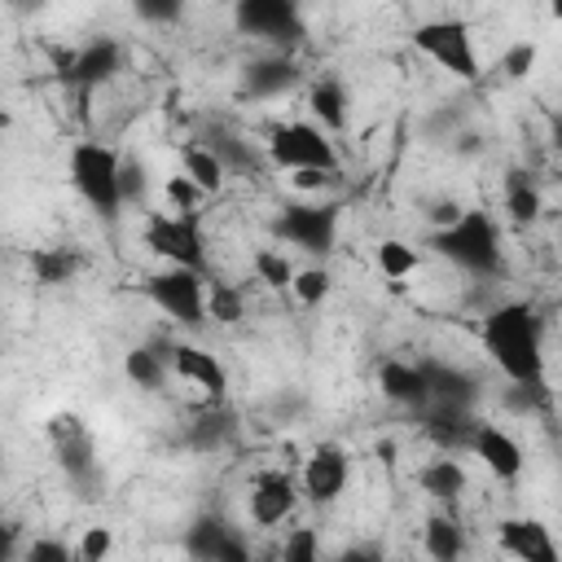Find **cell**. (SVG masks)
Wrapping results in <instances>:
<instances>
[{
    "label": "cell",
    "instance_id": "6da1fadb",
    "mask_svg": "<svg viewBox=\"0 0 562 562\" xmlns=\"http://www.w3.org/2000/svg\"><path fill=\"white\" fill-rule=\"evenodd\" d=\"M479 342L509 386H544V316L527 299L492 303L479 321Z\"/></svg>",
    "mask_w": 562,
    "mask_h": 562
},
{
    "label": "cell",
    "instance_id": "7a4b0ae2",
    "mask_svg": "<svg viewBox=\"0 0 562 562\" xmlns=\"http://www.w3.org/2000/svg\"><path fill=\"white\" fill-rule=\"evenodd\" d=\"M430 250L439 259H448L452 268L470 272V277H501L505 268V233L501 220L483 206H461L448 224L430 228Z\"/></svg>",
    "mask_w": 562,
    "mask_h": 562
},
{
    "label": "cell",
    "instance_id": "3957f363",
    "mask_svg": "<svg viewBox=\"0 0 562 562\" xmlns=\"http://www.w3.org/2000/svg\"><path fill=\"white\" fill-rule=\"evenodd\" d=\"M119 167H123V154L110 140H75L70 154H66V176H70L75 193L101 220H119L123 215Z\"/></svg>",
    "mask_w": 562,
    "mask_h": 562
},
{
    "label": "cell",
    "instance_id": "277c9868",
    "mask_svg": "<svg viewBox=\"0 0 562 562\" xmlns=\"http://www.w3.org/2000/svg\"><path fill=\"white\" fill-rule=\"evenodd\" d=\"M263 158H268V167H281V171H329V176H338V167H342V154H338L334 136L312 119L272 123L268 136H263Z\"/></svg>",
    "mask_w": 562,
    "mask_h": 562
},
{
    "label": "cell",
    "instance_id": "5b68a950",
    "mask_svg": "<svg viewBox=\"0 0 562 562\" xmlns=\"http://www.w3.org/2000/svg\"><path fill=\"white\" fill-rule=\"evenodd\" d=\"M338 228H342V206L325 202V198H294L272 215V237L299 255H312V259L334 255Z\"/></svg>",
    "mask_w": 562,
    "mask_h": 562
},
{
    "label": "cell",
    "instance_id": "8992f818",
    "mask_svg": "<svg viewBox=\"0 0 562 562\" xmlns=\"http://www.w3.org/2000/svg\"><path fill=\"white\" fill-rule=\"evenodd\" d=\"M140 241L158 263L176 268H198L206 272V233H202V211H145L140 220Z\"/></svg>",
    "mask_w": 562,
    "mask_h": 562
},
{
    "label": "cell",
    "instance_id": "52a82bcc",
    "mask_svg": "<svg viewBox=\"0 0 562 562\" xmlns=\"http://www.w3.org/2000/svg\"><path fill=\"white\" fill-rule=\"evenodd\" d=\"M413 48L435 61L443 75L461 79V83H474L483 75V61H479V44H474V31L470 22L461 18H426L413 26Z\"/></svg>",
    "mask_w": 562,
    "mask_h": 562
},
{
    "label": "cell",
    "instance_id": "ba28073f",
    "mask_svg": "<svg viewBox=\"0 0 562 562\" xmlns=\"http://www.w3.org/2000/svg\"><path fill=\"white\" fill-rule=\"evenodd\" d=\"M145 299L184 329L206 325V272H198V268L162 263L158 272L145 277Z\"/></svg>",
    "mask_w": 562,
    "mask_h": 562
},
{
    "label": "cell",
    "instance_id": "9c48e42d",
    "mask_svg": "<svg viewBox=\"0 0 562 562\" xmlns=\"http://www.w3.org/2000/svg\"><path fill=\"white\" fill-rule=\"evenodd\" d=\"M233 26L285 53L303 40V0H233Z\"/></svg>",
    "mask_w": 562,
    "mask_h": 562
},
{
    "label": "cell",
    "instance_id": "30bf717a",
    "mask_svg": "<svg viewBox=\"0 0 562 562\" xmlns=\"http://www.w3.org/2000/svg\"><path fill=\"white\" fill-rule=\"evenodd\" d=\"M119 70H123V44L114 35H92L88 44H79V48H70V53L57 57V79L79 101H88L97 88H105Z\"/></svg>",
    "mask_w": 562,
    "mask_h": 562
},
{
    "label": "cell",
    "instance_id": "8fae6325",
    "mask_svg": "<svg viewBox=\"0 0 562 562\" xmlns=\"http://www.w3.org/2000/svg\"><path fill=\"white\" fill-rule=\"evenodd\" d=\"M48 443H53V457L57 465L66 470L70 483L79 487H92L101 479V465H97V439L88 430V422L79 413H57L48 417Z\"/></svg>",
    "mask_w": 562,
    "mask_h": 562
},
{
    "label": "cell",
    "instance_id": "7c38bea8",
    "mask_svg": "<svg viewBox=\"0 0 562 562\" xmlns=\"http://www.w3.org/2000/svg\"><path fill=\"white\" fill-rule=\"evenodd\" d=\"M299 501H303L299 479H294L290 470H281V465H268V470H259V474L250 479V487H246V518H250L255 527L272 531V527H281V522L294 518Z\"/></svg>",
    "mask_w": 562,
    "mask_h": 562
},
{
    "label": "cell",
    "instance_id": "4fadbf2b",
    "mask_svg": "<svg viewBox=\"0 0 562 562\" xmlns=\"http://www.w3.org/2000/svg\"><path fill=\"white\" fill-rule=\"evenodd\" d=\"M299 492H303V501H312V505H334L342 492H347V479H351V457H347V448L342 443H334V439H325V443H316L307 457H303V465H299Z\"/></svg>",
    "mask_w": 562,
    "mask_h": 562
},
{
    "label": "cell",
    "instance_id": "5bb4252c",
    "mask_svg": "<svg viewBox=\"0 0 562 562\" xmlns=\"http://www.w3.org/2000/svg\"><path fill=\"white\" fill-rule=\"evenodd\" d=\"M167 364H171V378H180L184 386L202 391L206 404H224V395H228V369H224V360L215 351H206L198 342H171Z\"/></svg>",
    "mask_w": 562,
    "mask_h": 562
},
{
    "label": "cell",
    "instance_id": "9a60e30c",
    "mask_svg": "<svg viewBox=\"0 0 562 562\" xmlns=\"http://www.w3.org/2000/svg\"><path fill=\"white\" fill-rule=\"evenodd\" d=\"M465 452L479 457V465H483L492 479H501V483H518L522 470H527L522 443H518L505 426H496V422H474V435H470Z\"/></svg>",
    "mask_w": 562,
    "mask_h": 562
},
{
    "label": "cell",
    "instance_id": "2e32d148",
    "mask_svg": "<svg viewBox=\"0 0 562 562\" xmlns=\"http://www.w3.org/2000/svg\"><path fill=\"white\" fill-rule=\"evenodd\" d=\"M496 544L518 558V562H558V540L553 531L540 522V518H527V514H514V518H501L496 522Z\"/></svg>",
    "mask_w": 562,
    "mask_h": 562
},
{
    "label": "cell",
    "instance_id": "e0dca14e",
    "mask_svg": "<svg viewBox=\"0 0 562 562\" xmlns=\"http://www.w3.org/2000/svg\"><path fill=\"white\" fill-rule=\"evenodd\" d=\"M184 549H189L193 558H211V562H246V558H250L246 536H241L237 527H228L224 518H215V514H202V518L189 527Z\"/></svg>",
    "mask_w": 562,
    "mask_h": 562
},
{
    "label": "cell",
    "instance_id": "ac0fdd59",
    "mask_svg": "<svg viewBox=\"0 0 562 562\" xmlns=\"http://www.w3.org/2000/svg\"><path fill=\"white\" fill-rule=\"evenodd\" d=\"M299 61L290 57V53H281V48H272V53H263V57H255L246 70H241V97H250V101H268V97H281L285 88H294L299 83Z\"/></svg>",
    "mask_w": 562,
    "mask_h": 562
},
{
    "label": "cell",
    "instance_id": "d6986e66",
    "mask_svg": "<svg viewBox=\"0 0 562 562\" xmlns=\"http://www.w3.org/2000/svg\"><path fill=\"white\" fill-rule=\"evenodd\" d=\"M417 413H422L426 439H430L439 452H465V443H470V435H474V422H479L465 404H439V400H430V404L417 408Z\"/></svg>",
    "mask_w": 562,
    "mask_h": 562
},
{
    "label": "cell",
    "instance_id": "ffe728a7",
    "mask_svg": "<svg viewBox=\"0 0 562 562\" xmlns=\"http://www.w3.org/2000/svg\"><path fill=\"white\" fill-rule=\"evenodd\" d=\"M378 391H382L391 404L408 408V413L426 408V400H430V395H426L422 364H417V360H400V356H391V360L378 364Z\"/></svg>",
    "mask_w": 562,
    "mask_h": 562
},
{
    "label": "cell",
    "instance_id": "44dd1931",
    "mask_svg": "<svg viewBox=\"0 0 562 562\" xmlns=\"http://www.w3.org/2000/svg\"><path fill=\"white\" fill-rule=\"evenodd\" d=\"M417 487L435 505H457L465 496V487H470V474H465V465H461L457 452H439V457H430V461L417 465Z\"/></svg>",
    "mask_w": 562,
    "mask_h": 562
},
{
    "label": "cell",
    "instance_id": "7402d4cb",
    "mask_svg": "<svg viewBox=\"0 0 562 562\" xmlns=\"http://www.w3.org/2000/svg\"><path fill=\"white\" fill-rule=\"evenodd\" d=\"M307 110H312V123H321L329 136H338L351 119V92L338 75H316L307 83Z\"/></svg>",
    "mask_w": 562,
    "mask_h": 562
},
{
    "label": "cell",
    "instance_id": "603a6c76",
    "mask_svg": "<svg viewBox=\"0 0 562 562\" xmlns=\"http://www.w3.org/2000/svg\"><path fill=\"white\" fill-rule=\"evenodd\" d=\"M202 140L215 149V158L224 162V171H228V176H259V171L268 167L263 145H250L241 132H233V127H224V123L206 127V136H202Z\"/></svg>",
    "mask_w": 562,
    "mask_h": 562
},
{
    "label": "cell",
    "instance_id": "cb8c5ba5",
    "mask_svg": "<svg viewBox=\"0 0 562 562\" xmlns=\"http://www.w3.org/2000/svg\"><path fill=\"white\" fill-rule=\"evenodd\" d=\"M422 549L435 562H457L465 553V527L457 518V505H439V509L426 514V522H422Z\"/></svg>",
    "mask_w": 562,
    "mask_h": 562
},
{
    "label": "cell",
    "instance_id": "d4e9b609",
    "mask_svg": "<svg viewBox=\"0 0 562 562\" xmlns=\"http://www.w3.org/2000/svg\"><path fill=\"white\" fill-rule=\"evenodd\" d=\"M167 351H171V342H136V347L123 356V378H127L136 391H162V386L171 382Z\"/></svg>",
    "mask_w": 562,
    "mask_h": 562
},
{
    "label": "cell",
    "instance_id": "484cf974",
    "mask_svg": "<svg viewBox=\"0 0 562 562\" xmlns=\"http://www.w3.org/2000/svg\"><path fill=\"white\" fill-rule=\"evenodd\" d=\"M422 378H426V395L439 400V404H465L470 408L474 395H479V386L465 369H452V364H439V360H422Z\"/></svg>",
    "mask_w": 562,
    "mask_h": 562
},
{
    "label": "cell",
    "instance_id": "4316f807",
    "mask_svg": "<svg viewBox=\"0 0 562 562\" xmlns=\"http://www.w3.org/2000/svg\"><path fill=\"white\" fill-rule=\"evenodd\" d=\"M180 171L206 193V198H215L224 184H228V171H224V162L215 158V149L198 136V140H189V145H180Z\"/></svg>",
    "mask_w": 562,
    "mask_h": 562
},
{
    "label": "cell",
    "instance_id": "83f0119b",
    "mask_svg": "<svg viewBox=\"0 0 562 562\" xmlns=\"http://www.w3.org/2000/svg\"><path fill=\"white\" fill-rule=\"evenodd\" d=\"M79 268H83V259L75 250H66V246H40V250H31V272H35L40 285H70L79 277Z\"/></svg>",
    "mask_w": 562,
    "mask_h": 562
},
{
    "label": "cell",
    "instance_id": "f1b7e54d",
    "mask_svg": "<svg viewBox=\"0 0 562 562\" xmlns=\"http://www.w3.org/2000/svg\"><path fill=\"white\" fill-rule=\"evenodd\" d=\"M505 211H509L514 224H531V220H540L544 198H540V184H536L527 171H509V176H505Z\"/></svg>",
    "mask_w": 562,
    "mask_h": 562
},
{
    "label": "cell",
    "instance_id": "f546056e",
    "mask_svg": "<svg viewBox=\"0 0 562 562\" xmlns=\"http://www.w3.org/2000/svg\"><path fill=\"white\" fill-rule=\"evenodd\" d=\"M373 263H378V272H382L386 281H404V277H413V272L422 268V255H417V246H408L404 237H382L378 250H373Z\"/></svg>",
    "mask_w": 562,
    "mask_h": 562
},
{
    "label": "cell",
    "instance_id": "4dcf8cb0",
    "mask_svg": "<svg viewBox=\"0 0 562 562\" xmlns=\"http://www.w3.org/2000/svg\"><path fill=\"white\" fill-rule=\"evenodd\" d=\"M334 290V272L325 268V259H312V263H294V277H290V294L303 303V307H321Z\"/></svg>",
    "mask_w": 562,
    "mask_h": 562
},
{
    "label": "cell",
    "instance_id": "1f68e13d",
    "mask_svg": "<svg viewBox=\"0 0 562 562\" xmlns=\"http://www.w3.org/2000/svg\"><path fill=\"white\" fill-rule=\"evenodd\" d=\"M250 272H255V281L268 285V290H290L294 259H290L281 246H255V255H250Z\"/></svg>",
    "mask_w": 562,
    "mask_h": 562
},
{
    "label": "cell",
    "instance_id": "d6a6232c",
    "mask_svg": "<svg viewBox=\"0 0 562 562\" xmlns=\"http://www.w3.org/2000/svg\"><path fill=\"white\" fill-rule=\"evenodd\" d=\"M246 316V294L233 281H206V321L237 325Z\"/></svg>",
    "mask_w": 562,
    "mask_h": 562
},
{
    "label": "cell",
    "instance_id": "836d02e7",
    "mask_svg": "<svg viewBox=\"0 0 562 562\" xmlns=\"http://www.w3.org/2000/svg\"><path fill=\"white\" fill-rule=\"evenodd\" d=\"M119 193H123V206H145V198H149V171H145L140 158H127V154H123Z\"/></svg>",
    "mask_w": 562,
    "mask_h": 562
},
{
    "label": "cell",
    "instance_id": "e575fe53",
    "mask_svg": "<svg viewBox=\"0 0 562 562\" xmlns=\"http://www.w3.org/2000/svg\"><path fill=\"white\" fill-rule=\"evenodd\" d=\"M162 202H167V211H202L206 193H202L184 171H176V176L162 180Z\"/></svg>",
    "mask_w": 562,
    "mask_h": 562
},
{
    "label": "cell",
    "instance_id": "d590c367",
    "mask_svg": "<svg viewBox=\"0 0 562 562\" xmlns=\"http://www.w3.org/2000/svg\"><path fill=\"white\" fill-rule=\"evenodd\" d=\"M316 553H321L316 527H290L285 540L277 544V558H281V562H316Z\"/></svg>",
    "mask_w": 562,
    "mask_h": 562
},
{
    "label": "cell",
    "instance_id": "8d00e7d4",
    "mask_svg": "<svg viewBox=\"0 0 562 562\" xmlns=\"http://www.w3.org/2000/svg\"><path fill=\"white\" fill-rule=\"evenodd\" d=\"M132 13L149 26H171L184 18V0H132Z\"/></svg>",
    "mask_w": 562,
    "mask_h": 562
},
{
    "label": "cell",
    "instance_id": "74e56055",
    "mask_svg": "<svg viewBox=\"0 0 562 562\" xmlns=\"http://www.w3.org/2000/svg\"><path fill=\"white\" fill-rule=\"evenodd\" d=\"M110 549H114V531H110V527H88V531L79 536V544H75V558H83V562H101Z\"/></svg>",
    "mask_w": 562,
    "mask_h": 562
},
{
    "label": "cell",
    "instance_id": "f35d334b",
    "mask_svg": "<svg viewBox=\"0 0 562 562\" xmlns=\"http://www.w3.org/2000/svg\"><path fill=\"white\" fill-rule=\"evenodd\" d=\"M215 408H220V404H211V413H202V422H193V443H198V448H215V443L233 430V422H224Z\"/></svg>",
    "mask_w": 562,
    "mask_h": 562
},
{
    "label": "cell",
    "instance_id": "ab89813d",
    "mask_svg": "<svg viewBox=\"0 0 562 562\" xmlns=\"http://www.w3.org/2000/svg\"><path fill=\"white\" fill-rule=\"evenodd\" d=\"M531 66H536V44H531V40H518V44L501 57V70H505L509 79H522Z\"/></svg>",
    "mask_w": 562,
    "mask_h": 562
},
{
    "label": "cell",
    "instance_id": "60d3db41",
    "mask_svg": "<svg viewBox=\"0 0 562 562\" xmlns=\"http://www.w3.org/2000/svg\"><path fill=\"white\" fill-rule=\"evenodd\" d=\"M26 558H31V562H70L75 549H70L66 540H31V544H26Z\"/></svg>",
    "mask_w": 562,
    "mask_h": 562
},
{
    "label": "cell",
    "instance_id": "b9f144b4",
    "mask_svg": "<svg viewBox=\"0 0 562 562\" xmlns=\"http://www.w3.org/2000/svg\"><path fill=\"white\" fill-rule=\"evenodd\" d=\"M294 176V189L303 193V198H316L321 189H329L334 184V176L329 171H290Z\"/></svg>",
    "mask_w": 562,
    "mask_h": 562
},
{
    "label": "cell",
    "instance_id": "7bdbcfd3",
    "mask_svg": "<svg viewBox=\"0 0 562 562\" xmlns=\"http://www.w3.org/2000/svg\"><path fill=\"white\" fill-rule=\"evenodd\" d=\"M18 549H22V544H18V527H13V522H0V562L13 558Z\"/></svg>",
    "mask_w": 562,
    "mask_h": 562
},
{
    "label": "cell",
    "instance_id": "ee69618b",
    "mask_svg": "<svg viewBox=\"0 0 562 562\" xmlns=\"http://www.w3.org/2000/svg\"><path fill=\"white\" fill-rule=\"evenodd\" d=\"M373 452H378V461H386V465H391V461H395V439H382Z\"/></svg>",
    "mask_w": 562,
    "mask_h": 562
},
{
    "label": "cell",
    "instance_id": "f6af8a7d",
    "mask_svg": "<svg viewBox=\"0 0 562 562\" xmlns=\"http://www.w3.org/2000/svg\"><path fill=\"white\" fill-rule=\"evenodd\" d=\"M9 127H13V119H9V110L0 105V145H4V136H9Z\"/></svg>",
    "mask_w": 562,
    "mask_h": 562
}]
</instances>
